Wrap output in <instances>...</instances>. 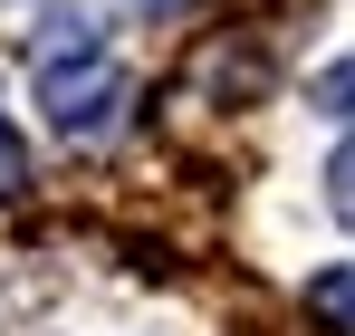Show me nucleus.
Returning <instances> with one entry per match:
<instances>
[{
	"label": "nucleus",
	"mask_w": 355,
	"mask_h": 336,
	"mask_svg": "<svg viewBox=\"0 0 355 336\" xmlns=\"http://www.w3.org/2000/svg\"><path fill=\"white\" fill-rule=\"evenodd\" d=\"M307 317L327 336H355V269H317L307 279Z\"/></svg>",
	"instance_id": "nucleus-2"
},
{
	"label": "nucleus",
	"mask_w": 355,
	"mask_h": 336,
	"mask_svg": "<svg viewBox=\"0 0 355 336\" xmlns=\"http://www.w3.org/2000/svg\"><path fill=\"white\" fill-rule=\"evenodd\" d=\"M39 106L58 135H96L106 115L125 106V67L106 49H77V58H39Z\"/></svg>",
	"instance_id": "nucleus-1"
},
{
	"label": "nucleus",
	"mask_w": 355,
	"mask_h": 336,
	"mask_svg": "<svg viewBox=\"0 0 355 336\" xmlns=\"http://www.w3.org/2000/svg\"><path fill=\"white\" fill-rule=\"evenodd\" d=\"M307 106H317V115H355V58H336V67L307 77Z\"/></svg>",
	"instance_id": "nucleus-3"
},
{
	"label": "nucleus",
	"mask_w": 355,
	"mask_h": 336,
	"mask_svg": "<svg viewBox=\"0 0 355 336\" xmlns=\"http://www.w3.org/2000/svg\"><path fill=\"white\" fill-rule=\"evenodd\" d=\"M327 202H336V221L355 230V144L336 154V164H327Z\"/></svg>",
	"instance_id": "nucleus-4"
},
{
	"label": "nucleus",
	"mask_w": 355,
	"mask_h": 336,
	"mask_svg": "<svg viewBox=\"0 0 355 336\" xmlns=\"http://www.w3.org/2000/svg\"><path fill=\"white\" fill-rule=\"evenodd\" d=\"M19 183H29V144L0 125V192H19Z\"/></svg>",
	"instance_id": "nucleus-5"
}]
</instances>
